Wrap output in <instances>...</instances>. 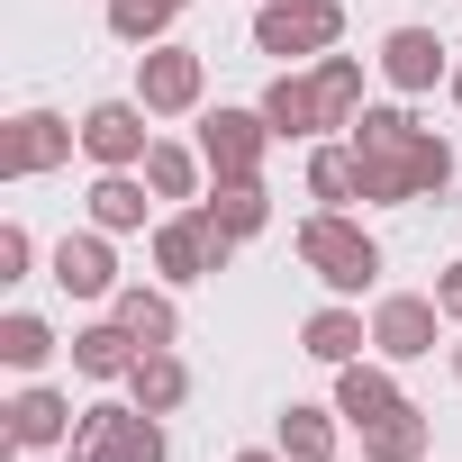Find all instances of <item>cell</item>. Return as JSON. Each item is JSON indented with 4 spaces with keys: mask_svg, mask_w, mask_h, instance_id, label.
<instances>
[{
    "mask_svg": "<svg viewBox=\"0 0 462 462\" xmlns=\"http://www.w3.org/2000/svg\"><path fill=\"white\" fill-rule=\"evenodd\" d=\"M55 354H64V345H55V327H46L37 309H10V318H0V363H10L19 381H37Z\"/></svg>",
    "mask_w": 462,
    "mask_h": 462,
    "instance_id": "25",
    "label": "cell"
},
{
    "mask_svg": "<svg viewBox=\"0 0 462 462\" xmlns=\"http://www.w3.org/2000/svg\"><path fill=\"white\" fill-rule=\"evenodd\" d=\"M254 46L282 64H318L345 46V0H263L254 10Z\"/></svg>",
    "mask_w": 462,
    "mask_h": 462,
    "instance_id": "3",
    "label": "cell"
},
{
    "mask_svg": "<svg viewBox=\"0 0 462 462\" xmlns=\"http://www.w3.org/2000/svg\"><path fill=\"white\" fill-rule=\"evenodd\" d=\"M82 208H91V226H109V236H136L145 208H154V190H145V172H100Z\"/></svg>",
    "mask_w": 462,
    "mask_h": 462,
    "instance_id": "21",
    "label": "cell"
},
{
    "mask_svg": "<svg viewBox=\"0 0 462 462\" xmlns=\"http://www.w3.org/2000/svg\"><path fill=\"white\" fill-rule=\"evenodd\" d=\"M118 390H127V399H136L145 417H172V408L190 399V363H181L172 345H145V354H136V372H127Z\"/></svg>",
    "mask_w": 462,
    "mask_h": 462,
    "instance_id": "17",
    "label": "cell"
},
{
    "mask_svg": "<svg viewBox=\"0 0 462 462\" xmlns=\"http://www.w3.org/2000/svg\"><path fill=\"white\" fill-rule=\"evenodd\" d=\"M46 273H55V291H64V300H118V254H109V226H73V236H55Z\"/></svg>",
    "mask_w": 462,
    "mask_h": 462,
    "instance_id": "10",
    "label": "cell"
},
{
    "mask_svg": "<svg viewBox=\"0 0 462 462\" xmlns=\"http://www.w3.org/2000/svg\"><path fill=\"white\" fill-rule=\"evenodd\" d=\"M453 381H462V345H453Z\"/></svg>",
    "mask_w": 462,
    "mask_h": 462,
    "instance_id": "32",
    "label": "cell"
},
{
    "mask_svg": "<svg viewBox=\"0 0 462 462\" xmlns=\"http://www.w3.org/2000/svg\"><path fill=\"white\" fill-rule=\"evenodd\" d=\"M100 10H109V37L118 46H163L190 0H100Z\"/></svg>",
    "mask_w": 462,
    "mask_h": 462,
    "instance_id": "26",
    "label": "cell"
},
{
    "mask_svg": "<svg viewBox=\"0 0 462 462\" xmlns=\"http://www.w3.org/2000/svg\"><path fill=\"white\" fill-rule=\"evenodd\" d=\"M263 154H273V118L263 109H199V163H208V181H254L263 172Z\"/></svg>",
    "mask_w": 462,
    "mask_h": 462,
    "instance_id": "6",
    "label": "cell"
},
{
    "mask_svg": "<svg viewBox=\"0 0 462 462\" xmlns=\"http://www.w3.org/2000/svg\"><path fill=\"white\" fill-rule=\"evenodd\" d=\"M390 408H408V390H399V372L390 363H336V417L363 435V426H381Z\"/></svg>",
    "mask_w": 462,
    "mask_h": 462,
    "instance_id": "12",
    "label": "cell"
},
{
    "mask_svg": "<svg viewBox=\"0 0 462 462\" xmlns=\"http://www.w3.org/2000/svg\"><path fill=\"white\" fill-rule=\"evenodd\" d=\"M363 345H372V318H363V309H345V300H327V309H309V318H300V354H309V363H327V372H336V363H363Z\"/></svg>",
    "mask_w": 462,
    "mask_h": 462,
    "instance_id": "13",
    "label": "cell"
},
{
    "mask_svg": "<svg viewBox=\"0 0 462 462\" xmlns=\"http://www.w3.org/2000/svg\"><path fill=\"white\" fill-rule=\"evenodd\" d=\"M291 462H336V444H345V417H336V399L327 408H309V399H291L282 408V435H273Z\"/></svg>",
    "mask_w": 462,
    "mask_h": 462,
    "instance_id": "20",
    "label": "cell"
},
{
    "mask_svg": "<svg viewBox=\"0 0 462 462\" xmlns=\"http://www.w3.org/2000/svg\"><path fill=\"white\" fill-rule=\"evenodd\" d=\"M345 136H354V154H381V145H408V136H417V118H408L399 100H372V109H363Z\"/></svg>",
    "mask_w": 462,
    "mask_h": 462,
    "instance_id": "27",
    "label": "cell"
},
{
    "mask_svg": "<svg viewBox=\"0 0 462 462\" xmlns=\"http://www.w3.org/2000/svg\"><path fill=\"white\" fill-rule=\"evenodd\" d=\"M381 82H390L399 100H417V91L453 82V46H444L435 28H390V37H381Z\"/></svg>",
    "mask_w": 462,
    "mask_h": 462,
    "instance_id": "11",
    "label": "cell"
},
{
    "mask_svg": "<svg viewBox=\"0 0 462 462\" xmlns=\"http://www.w3.org/2000/svg\"><path fill=\"white\" fill-rule=\"evenodd\" d=\"M73 399L64 390H46V381H19L10 390V408H0V444H10V453H64L73 444Z\"/></svg>",
    "mask_w": 462,
    "mask_h": 462,
    "instance_id": "7",
    "label": "cell"
},
{
    "mask_svg": "<svg viewBox=\"0 0 462 462\" xmlns=\"http://www.w3.org/2000/svg\"><path fill=\"white\" fill-rule=\"evenodd\" d=\"M73 154H82V118H64V109H19L10 127H0V172L10 181H46Z\"/></svg>",
    "mask_w": 462,
    "mask_h": 462,
    "instance_id": "4",
    "label": "cell"
},
{
    "mask_svg": "<svg viewBox=\"0 0 462 462\" xmlns=\"http://www.w3.org/2000/svg\"><path fill=\"white\" fill-rule=\"evenodd\" d=\"M426 444H435L426 408H390L381 426H363V462H426Z\"/></svg>",
    "mask_w": 462,
    "mask_h": 462,
    "instance_id": "24",
    "label": "cell"
},
{
    "mask_svg": "<svg viewBox=\"0 0 462 462\" xmlns=\"http://www.w3.org/2000/svg\"><path fill=\"white\" fill-rule=\"evenodd\" d=\"M154 109L145 100H91L82 109V154L100 163V172H136L145 154H154V127H145Z\"/></svg>",
    "mask_w": 462,
    "mask_h": 462,
    "instance_id": "8",
    "label": "cell"
},
{
    "mask_svg": "<svg viewBox=\"0 0 462 462\" xmlns=\"http://www.w3.org/2000/svg\"><path fill=\"white\" fill-rule=\"evenodd\" d=\"M64 354H73V372H82V381H127L145 345H136L118 318H91V327H73V345H64Z\"/></svg>",
    "mask_w": 462,
    "mask_h": 462,
    "instance_id": "16",
    "label": "cell"
},
{
    "mask_svg": "<svg viewBox=\"0 0 462 462\" xmlns=\"http://www.w3.org/2000/svg\"><path fill=\"white\" fill-rule=\"evenodd\" d=\"M236 462H291V453H282V444H245Z\"/></svg>",
    "mask_w": 462,
    "mask_h": 462,
    "instance_id": "30",
    "label": "cell"
},
{
    "mask_svg": "<svg viewBox=\"0 0 462 462\" xmlns=\"http://www.w3.org/2000/svg\"><path fill=\"white\" fill-rule=\"evenodd\" d=\"M136 100L154 109V118H199V100H208V55L199 46H136Z\"/></svg>",
    "mask_w": 462,
    "mask_h": 462,
    "instance_id": "5",
    "label": "cell"
},
{
    "mask_svg": "<svg viewBox=\"0 0 462 462\" xmlns=\"http://www.w3.org/2000/svg\"><path fill=\"white\" fill-rule=\"evenodd\" d=\"M109 318H118V327H127L136 345H181V309H172V291H145V282H118Z\"/></svg>",
    "mask_w": 462,
    "mask_h": 462,
    "instance_id": "19",
    "label": "cell"
},
{
    "mask_svg": "<svg viewBox=\"0 0 462 462\" xmlns=\"http://www.w3.org/2000/svg\"><path fill=\"white\" fill-rule=\"evenodd\" d=\"M309 199H318V208L363 199V154H354V136H318V145H309Z\"/></svg>",
    "mask_w": 462,
    "mask_h": 462,
    "instance_id": "18",
    "label": "cell"
},
{
    "mask_svg": "<svg viewBox=\"0 0 462 462\" xmlns=\"http://www.w3.org/2000/svg\"><path fill=\"white\" fill-rule=\"evenodd\" d=\"M136 172H145V190H154V199H172V208H190V199H199V181H208L199 145H172V136H154V154H145Z\"/></svg>",
    "mask_w": 462,
    "mask_h": 462,
    "instance_id": "22",
    "label": "cell"
},
{
    "mask_svg": "<svg viewBox=\"0 0 462 462\" xmlns=\"http://www.w3.org/2000/svg\"><path fill=\"white\" fill-rule=\"evenodd\" d=\"M435 327H444L435 291H381L372 300V354L381 363H426L435 354Z\"/></svg>",
    "mask_w": 462,
    "mask_h": 462,
    "instance_id": "9",
    "label": "cell"
},
{
    "mask_svg": "<svg viewBox=\"0 0 462 462\" xmlns=\"http://www.w3.org/2000/svg\"><path fill=\"white\" fill-rule=\"evenodd\" d=\"M199 208H208L217 236H236V245H254L263 226H273V190H263V172H254V181H208Z\"/></svg>",
    "mask_w": 462,
    "mask_h": 462,
    "instance_id": "14",
    "label": "cell"
},
{
    "mask_svg": "<svg viewBox=\"0 0 462 462\" xmlns=\"http://www.w3.org/2000/svg\"><path fill=\"white\" fill-rule=\"evenodd\" d=\"M309 82H318V100H327V136L336 127H354L372 100H363V55H318L309 64Z\"/></svg>",
    "mask_w": 462,
    "mask_h": 462,
    "instance_id": "23",
    "label": "cell"
},
{
    "mask_svg": "<svg viewBox=\"0 0 462 462\" xmlns=\"http://www.w3.org/2000/svg\"><path fill=\"white\" fill-rule=\"evenodd\" d=\"M336 462H345V453H336Z\"/></svg>",
    "mask_w": 462,
    "mask_h": 462,
    "instance_id": "34",
    "label": "cell"
},
{
    "mask_svg": "<svg viewBox=\"0 0 462 462\" xmlns=\"http://www.w3.org/2000/svg\"><path fill=\"white\" fill-rule=\"evenodd\" d=\"M444 91H453V109H462V55H453V82H444Z\"/></svg>",
    "mask_w": 462,
    "mask_h": 462,
    "instance_id": "31",
    "label": "cell"
},
{
    "mask_svg": "<svg viewBox=\"0 0 462 462\" xmlns=\"http://www.w3.org/2000/svg\"><path fill=\"white\" fill-rule=\"evenodd\" d=\"M435 309L462 327V263H444V273H435Z\"/></svg>",
    "mask_w": 462,
    "mask_h": 462,
    "instance_id": "29",
    "label": "cell"
},
{
    "mask_svg": "<svg viewBox=\"0 0 462 462\" xmlns=\"http://www.w3.org/2000/svg\"><path fill=\"white\" fill-rule=\"evenodd\" d=\"M55 462H73V453H55Z\"/></svg>",
    "mask_w": 462,
    "mask_h": 462,
    "instance_id": "33",
    "label": "cell"
},
{
    "mask_svg": "<svg viewBox=\"0 0 462 462\" xmlns=\"http://www.w3.org/2000/svg\"><path fill=\"white\" fill-rule=\"evenodd\" d=\"M28 273H37V236L19 217H0V282H28Z\"/></svg>",
    "mask_w": 462,
    "mask_h": 462,
    "instance_id": "28",
    "label": "cell"
},
{
    "mask_svg": "<svg viewBox=\"0 0 462 462\" xmlns=\"http://www.w3.org/2000/svg\"><path fill=\"white\" fill-rule=\"evenodd\" d=\"M254 109L273 118V136H300V145H318V136H327V100H318V82H309V73H273Z\"/></svg>",
    "mask_w": 462,
    "mask_h": 462,
    "instance_id": "15",
    "label": "cell"
},
{
    "mask_svg": "<svg viewBox=\"0 0 462 462\" xmlns=\"http://www.w3.org/2000/svg\"><path fill=\"white\" fill-rule=\"evenodd\" d=\"M226 263H236V236H217L199 199H190V208H172V217L154 226V282H163V291H190V282H217Z\"/></svg>",
    "mask_w": 462,
    "mask_h": 462,
    "instance_id": "2",
    "label": "cell"
},
{
    "mask_svg": "<svg viewBox=\"0 0 462 462\" xmlns=\"http://www.w3.org/2000/svg\"><path fill=\"white\" fill-rule=\"evenodd\" d=\"M300 273H318L336 300H354L381 282V236L345 208H318V217H300Z\"/></svg>",
    "mask_w": 462,
    "mask_h": 462,
    "instance_id": "1",
    "label": "cell"
}]
</instances>
